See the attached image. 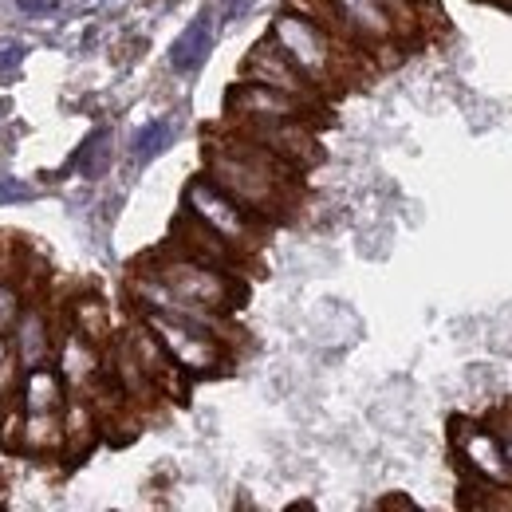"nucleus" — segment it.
Returning <instances> with one entry per match:
<instances>
[{
  "instance_id": "1",
  "label": "nucleus",
  "mask_w": 512,
  "mask_h": 512,
  "mask_svg": "<svg viewBox=\"0 0 512 512\" xmlns=\"http://www.w3.org/2000/svg\"><path fill=\"white\" fill-rule=\"evenodd\" d=\"M209 178L225 193H233L256 217H276L296 197V166L276 158L268 146L253 142L249 134H233L225 142H213L205 154Z\"/></svg>"
},
{
  "instance_id": "2",
  "label": "nucleus",
  "mask_w": 512,
  "mask_h": 512,
  "mask_svg": "<svg viewBox=\"0 0 512 512\" xmlns=\"http://www.w3.org/2000/svg\"><path fill=\"white\" fill-rule=\"evenodd\" d=\"M272 44L296 64V71L316 87H339L347 79V52L339 48V40L323 28L316 16L308 12H280L272 20Z\"/></svg>"
},
{
  "instance_id": "3",
  "label": "nucleus",
  "mask_w": 512,
  "mask_h": 512,
  "mask_svg": "<svg viewBox=\"0 0 512 512\" xmlns=\"http://www.w3.org/2000/svg\"><path fill=\"white\" fill-rule=\"evenodd\" d=\"M186 213L209 225L237 256L253 253L260 245V217L245 209L233 193H225L213 178H193L186 186Z\"/></svg>"
},
{
  "instance_id": "4",
  "label": "nucleus",
  "mask_w": 512,
  "mask_h": 512,
  "mask_svg": "<svg viewBox=\"0 0 512 512\" xmlns=\"http://www.w3.org/2000/svg\"><path fill=\"white\" fill-rule=\"evenodd\" d=\"M146 327L158 335V343L166 347V355L178 363V371L186 375H217L229 355H225V339L217 331H209L205 323L182 320V316H166V312H146Z\"/></svg>"
},
{
  "instance_id": "5",
  "label": "nucleus",
  "mask_w": 512,
  "mask_h": 512,
  "mask_svg": "<svg viewBox=\"0 0 512 512\" xmlns=\"http://www.w3.org/2000/svg\"><path fill=\"white\" fill-rule=\"evenodd\" d=\"M323 16L355 44H390L414 28V16L398 12L390 0H320Z\"/></svg>"
},
{
  "instance_id": "6",
  "label": "nucleus",
  "mask_w": 512,
  "mask_h": 512,
  "mask_svg": "<svg viewBox=\"0 0 512 512\" xmlns=\"http://www.w3.org/2000/svg\"><path fill=\"white\" fill-rule=\"evenodd\" d=\"M241 134H249L253 142L268 146L276 158H284L288 166H312L320 158V142L316 134L304 127V119H272V123H241Z\"/></svg>"
},
{
  "instance_id": "7",
  "label": "nucleus",
  "mask_w": 512,
  "mask_h": 512,
  "mask_svg": "<svg viewBox=\"0 0 512 512\" xmlns=\"http://www.w3.org/2000/svg\"><path fill=\"white\" fill-rule=\"evenodd\" d=\"M229 115L237 123H272V119H304L308 115V103L304 99H292L276 87H264L245 79L241 87L229 91Z\"/></svg>"
},
{
  "instance_id": "8",
  "label": "nucleus",
  "mask_w": 512,
  "mask_h": 512,
  "mask_svg": "<svg viewBox=\"0 0 512 512\" xmlns=\"http://www.w3.org/2000/svg\"><path fill=\"white\" fill-rule=\"evenodd\" d=\"M245 79L264 83V87H276V91H284V95H292V99H304L308 107L316 103V87L296 71V64H292L276 44H272V36L260 40L253 52H249V60H245Z\"/></svg>"
},
{
  "instance_id": "9",
  "label": "nucleus",
  "mask_w": 512,
  "mask_h": 512,
  "mask_svg": "<svg viewBox=\"0 0 512 512\" xmlns=\"http://www.w3.org/2000/svg\"><path fill=\"white\" fill-rule=\"evenodd\" d=\"M56 371L64 375V383L79 394H87L91 386L103 379V359H99V343L83 339L79 331H67L56 351Z\"/></svg>"
},
{
  "instance_id": "10",
  "label": "nucleus",
  "mask_w": 512,
  "mask_h": 512,
  "mask_svg": "<svg viewBox=\"0 0 512 512\" xmlns=\"http://www.w3.org/2000/svg\"><path fill=\"white\" fill-rule=\"evenodd\" d=\"M457 449L465 453V461L481 477H493V481H509L512 477V461L497 434H489L481 426H465V430H457Z\"/></svg>"
},
{
  "instance_id": "11",
  "label": "nucleus",
  "mask_w": 512,
  "mask_h": 512,
  "mask_svg": "<svg viewBox=\"0 0 512 512\" xmlns=\"http://www.w3.org/2000/svg\"><path fill=\"white\" fill-rule=\"evenodd\" d=\"M8 343H12V351H16V359H20L24 371L48 363V355H52V327H48V316H44L40 304H28L24 308V316L8 331Z\"/></svg>"
},
{
  "instance_id": "12",
  "label": "nucleus",
  "mask_w": 512,
  "mask_h": 512,
  "mask_svg": "<svg viewBox=\"0 0 512 512\" xmlns=\"http://www.w3.org/2000/svg\"><path fill=\"white\" fill-rule=\"evenodd\" d=\"M20 410L28 414H64L67 410V383L64 375L48 363L28 367L20 383Z\"/></svg>"
},
{
  "instance_id": "13",
  "label": "nucleus",
  "mask_w": 512,
  "mask_h": 512,
  "mask_svg": "<svg viewBox=\"0 0 512 512\" xmlns=\"http://www.w3.org/2000/svg\"><path fill=\"white\" fill-rule=\"evenodd\" d=\"M174 253L197 256V260H209V264H221V268H229L237 260V253L209 225H201L193 213H182V221L174 225Z\"/></svg>"
},
{
  "instance_id": "14",
  "label": "nucleus",
  "mask_w": 512,
  "mask_h": 512,
  "mask_svg": "<svg viewBox=\"0 0 512 512\" xmlns=\"http://www.w3.org/2000/svg\"><path fill=\"white\" fill-rule=\"evenodd\" d=\"M213 40H217V24H213V12H201V16H193L190 28L174 40V48H170V67L178 71V75H193L197 67L209 60V52H213Z\"/></svg>"
},
{
  "instance_id": "15",
  "label": "nucleus",
  "mask_w": 512,
  "mask_h": 512,
  "mask_svg": "<svg viewBox=\"0 0 512 512\" xmlns=\"http://www.w3.org/2000/svg\"><path fill=\"white\" fill-rule=\"evenodd\" d=\"M16 449L24 453H60L64 449V414H28L20 410Z\"/></svg>"
},
{
  "instance_id": "16",
  "label": "nucleus",
  "mask_w": 512,
  "mask_h": 512,
  "mask_svg": "<svg viewBox=\"0 0 512 512\" xmlns=\"http://www.w3.org/2000/svg\"><path fill=\"white\" fill-rule=\"evenodd\" d=\"M71 331H79L83 339H91V343H107L111 339V308L99 300V296H79V300H71Z\"/></svg>"
},
{
  "instance_id": "17",
  "label": "nucleus",
  "mask_w": 512,
  "mask_h": 512,
  "mask_svg": "<svg viewBox=\"0 0 512 512\" xmlns=\"http://www.w3.org/2000/svg\"><path fill=\"white\" fill-rule=\"evenodd\" d=\"M99 418H95V406L87 398L71 402L64 410V449L67 453H87L99 438Z\"/></svg>"
},
{
  "instance_id": "18",
  "label": "nucleus",
  "mask_w": 512,
  "mask_h": 512,
  "mask_svg": "<svg viewBox=\"0 0 512 512\" xmlns=\"http://www.w3.org/2000/svg\"><path fill=\"white\" fill-rule=\"evenodd\" d=\"M111 130L107 127H99V130H91L87 138H83V146L75 150V158H71V166H75V174L79 178H103L107 174V166H111Z\"/></svg>"
},
{
  "instance_id": "19",
  "label": "nucleus",
  "mask_w": 512,
  "mask_h": 512,
  "mask_svg": "<svg viewBox=\"0 0 512 512\" xmlns=\"http://www.w3.org/2000/svg\"><path fill=\"white\" fill-rule=\"evenodd\" d=\"M170 142H174V123H170V119H154V123L134 130V138H130V158H134L138 166H146V162L158 158Z\"/></svg>"
},
{
  "instance_id": "20",
  "label": "nucleus",
  "mask_w": 512,
  "mask_h": 512,
  "mask_svg": "<svg viewBox=\"0 0 512 512\" xmlns=\"http://www.w3.org/2000/svg\"><path fill=\"white\" fill-rule=\"evenodd\" d=\"M24 308H28L24 288H20L16 280H0V331H4V335L16 327V320L24 316Z\"/></svg>"
},
{
  "instance_id": "21",
  "label": "nucleus",
  "mask_w": 512,
  "mask_h": 512,
  "mask_svg": "<svg viewBox=\"0 0 512 512\" xmlns=\"http://www.w3.org/2000/svg\"><path fill=\"white\" fill-rule=\"evenodd\" d=\"M24 367H20V359H16V351H12V343H8V335L0 331V394H8L12 383H16V375H20Z\"/></svg>"
},
{
  "instance_id": "22",
  "label": "nucleus",
  "mask_w": 512,
  "mask_h": 512,
  "mask_svg": "<svg viewBox=\"0 0 512 512\" xmlns=\"http://www.w3.org/2000/svg\"><path fill=\"white\" fill-rule=\"evenodd\" d=\"M20 276V245L16 237L0 233V280H16Z\"/></svg>"
},
{
  "instance_id": "23",
  "label": "nucleus",
  "mask_w": 512,
  "mask_h": 512,
  "mask_svg": "<svg viewBox=\"0 0 512 512\" xmlns=\"http://www.w3.org/2000/svg\"><path fill=\"white\" fill-rule=\"evenodd\" d=\"M24 56H28L24 44H16V40L0 44V79H12V75L20 71V64H24Z\"/></svg>"
},
{
  "instance_id": "24",
  "label": "nucleus",
  "mask_w": 512,
  "mask_h": 512,
  "mask_svg": "<svg viewBox=\"0 0 512 512\" xmlns=\"http://www.w3.org/2000/svg\"><path fill=\"white\" fill-rule=\"evenodd\" d=\"M32 201V186H24L20 178H0V205H20Z\"/></svg>"
},
{
  "instance_id": "25",
  "label": "nucleus",
  "mask_w": 512,
  "mask_h": 512,
  "mask_svg": "<svg viewBox=\"0 0 512 512\" xmlns=\"http://www.w3.org/2000/svg\"><path fill=\"white\" fill-rule=\"evenodd\" d=\"M16 8L20 12H32V16H48V12L60 8V0H16Z\"/></svg>"
},
{
  "instance_id": "26",
  "label": "nucleus",
  "mask_w": 512,
  "mask_h": 512,
  "mask_svg": "<svg viewBox=\"0 0 512 512\" xmlns=\"http://www.w3.org/2000/svg\"><path fill=\"white\" fill-rule=\"evenodd\" d=\"M249 8H253V0H229L225 16H229V20H237V16H241V12H249Z\"/></svg>"
},
{
  "instance_id": "27",
  "label": "nucleus",
  "mask_w": 512,
  "mask_h": 512,
  "mask_svg": "<svg viewBox=\"0 0 512 512\" xmlns=\"http://www.w3.org/2000/svg\"><path fill=\"white\" fill-rule=\"evenodd\" d=\"M4 111H8V103H0V119H4Z\"/></svg>"
}]
</instances>
